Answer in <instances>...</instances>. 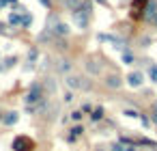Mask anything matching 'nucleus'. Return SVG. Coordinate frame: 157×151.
<instances>
[{
	"label": "nucleus",
	"mask_w": 157,
	"mask_h": 151,
	"mask_svg": "<svg viewBox=\"0 0 157 151\" xmlns=\"http://www.w3.org/2000/svg\"><path fill=\"white\" fill-rule=\"evenodd\" d=\"M45 28H48V30L54 35V37H65V35L69 32V26L62 24V22L58 20V15H54V13L48 17V24H45Z\"/></svg>",
	"instance_id": "1"
},
{
	"label": "nucleus",
	"mask_w": 157,
	"mask_h": 151,
	"mask_svg": "<svg viewBox=\"0 0 157 151\" xmlns=\"http://www.w3.org/2000/svg\"><path fill=\"white\" fill-rule=\"evenodd\" d=\"M41 102H45L43 86H41L39 82H34V84L30 86L28 95H26V106H37V104H41Z\"/></svg>",
	"instance_id": "2"
},
{
	"label": "nucleus",
	"mask_w": 157,
	"mask_h": 151,
	"mask_svg": "<svg viewBox=\"0 0 157 151\" xmlns=\"http://www.w3.org/2000/svg\"><path fill=\"white\" fill-rule=\"evenodd\" d=\"M88 20H90V4L86 2L84 7H80L76 13H73V22H76L80 28H86L88 26Z\"/></svg>",
	"instance_id": "3"
},
{
	"label": "nucleus",
	"mask_w": 157,
	"mask_h": 151,
	"mask_svg": "<svg viewBox=\"0 0 157 151\" xmlns=\"http://www.w3.org/2000/svg\"><path fill=\"white\" fill-rule=\"evenodd\" d=\"M13 149L15 151H32L34 149V140L28 136H17L13 140Z\"/></svg>",
	"instance_id": "4"
},
{
	"label": "nucleus",
	"mask_w": 157,
	"mask_h": 151,
	"mask_svg": "<svg viewBox=\"0 0 157 151\" xmlns=\"http://www.w3.org/2000/svg\"><path fill=\"white\" fill-rule=\"evenodd\" d=\"M67 84H69L71 88H90V82H88V80H82V78L73 76V74L67 76Z\"/></svg>",
	"instance_id": "5"
},
{
	"label": "nucleus",
	"mask_w": 157,
	"mask_h": 151,
	"mask_svg": "<svg viewBox=\"0 0 157 151\" xmlns=\"http://www.w3.org/2000/svg\"><path fill=\"white\" fill-rule=\"evenodd\" d=\"M149 7V0H134L131 2V15L134 17H140V13Z\"/></svg>",
	"instance_id": "6"
},
{
	"label": "nucleus",
	"mask_w": 157,
	"mask_h": 151,
	"mask_svg": "<svg viewBox=\"0 0 157 151\" xmlns=\"http://www.w3.org/2000/svg\"><path fill=\"white\" fill-rule=\"evenodd\" d=\"M127 82H129V86H140V84H142V74H140V71H134V74H129Z\"/></svg>",
	"instance_id": "7"
},
{
	"label": "nucleus",
	"mask_w": 157,
	"mask_h": 151,
	"mask_svg": "<svg viewBox=\"0 0 157 151\" xmlns=\"http://www.w3.org/2000/svg\"><path fill=\"white\" fill-rule=\"evenodd\" d=\"M24 11V9H20V11H17V13H11V15H9V22H11V26H17V24H22V13Z\"/></svg>",
	"instance_id": "8"
},
{
	"label": "nucleus",
	"mask_w": 157,
	"mask_h": 151,
	"mask_svg": "<svg viewBox=\"0 0 157 151\" xmlns=\"http://www.w3.org/2000/svg\"><path fill=\"white\" fill-rule=\"evenodd\" d=\"M108 86L118 88V86H121V78H118V76H110V78H108Z\"/></svg>",
	"instance_id": "9"
},
{
	"label": "nucleus",
	"mask_w": 157,
	"mask_h": 151,
	"mask_svg": "<svg viewBox=\"0 0 157 151\" xmlns=\"http://www.w3.org/2000/svg\"><path fill=\"white\" fill-rule=\"evenodd\" d=\"M4 123L7 125H13V123H17V112H9L4 117Z\"/></svg>",
	"instance_id": "10"
},
{
	"label": "nucleus",
	"mask_w": 157,
	"mask_h": 151,
	"mask_svg": "<svg viewBox=\"0 0 157 151\" xmlns=\"http://www.w3.org/2000/svg\"><path fill=\"white\" fill-rule=\"evenodd\" d=\"M65 4H67L69 9H76L78 11V9L82 7V0H65Z\"/></svg>",
	"instance_id": "11"
},
{
	"label": "nucleus",
	"mask_w": 157,
	"mask_h": 151,
	"mask_svg": "<svg viewBox=\"0 0 157 151\" xmlns=\"http://www.w3.org/2000/svg\"><path fill=\"white\" fill-rule=\"evenodd\" d=\"M82 132H84V130H82L80 125H78V127H73V130H71V136H69V140H76V138L82 134Z\"/></svg>",
	"instance_id": "12"
},
{
	"label": "nucleus",
	"mask_w": 157,
	"mask_h": 151,
	"mask_svg": "<svg viewBox=\"0 0 157 151\" xmlns=\"http://www.w3.org/2000/svg\"><path fill=\"white\" fill-rule=\"evenodd\" d=\"M86 67H88V71H93V74H99V67L95 65V60H90V63H88Z\"/></svg>",
	"instance_id": "13"
},
{
	"label": "nucleus",
	"mask_w": 157,
	"mask_h": 151,
	"mask_svg": "<svg viewBox=\"0 0 157 151\" xmlns=\"http://www.w3.org/2000/svg\"><path fill=\"white\" fill-rule=\"evenodd\" d=\"M58 69H60V71H69V63H67V60H60Z\"/></svg>",
	"instance_id": "14"
},
{
	"label": "nucleus",
	"mask_w": 157,
	"mask_h": 151,
	"mask_svg": "<svg viewBox=\"0 0 157 151\" xmlns=\"http://www.w3.org/2000/svg\"><path fill=\"white\" fill-rule=\"evenodd\" d=\"M30 22H32V17H30V15H26V13H24V15H22V24H24V26H28Z\"/></svg>",
	"instance_id": "15"
},
{
	"label": "nucleus",
	"mask_w": 157,
	"mask_h": 151,
	"mask_svg": "<svg viewBox=\"0 0 157 151\" xmlns=\"http://www.w3.org/2000/svg\"><path fill=\"white\" fill-rule=\"evenodd\" d=\"M101 114H103V110H101V108H97L95 112H93V119L97 121V119H101Z\"/></svg>",
	"instance_id": "16"
},
{
	"label": "nucleus",
	"mask_w": 157,
	"mask_h": 151,
	"mask_svg": "<svg viewBox=\"0 0 157 151\" xmlns=\"http://www.w3.org/2000/svg\"><path fill=\"white\" fill-rule=\"evenodd\" d=\"M123 60H125V63H131V60H134V56L129 54V52H125V54H123Z\"/></svg>",
	"instance_id": "17"
},
{
	"label": "nucleus",
	"mask_w": 157,
	"mask_h": 151,
	"mask_svg": "<svg viewBox=\"0 0 157 151\" xmlns=\"http://www.w3.org/2000/svg\"><path fill=\"white\" fill-rule=\"evenodd\" d=\"M34 58H37V50H30L28 52V60H34Z\"/></svg>",
	"instance_id": "18"
},
{
	"label": "nucleus",
	"mask_w": 157,
	"mask_h": 151,
	"mask_svg": "<svg viewBox=\"0 0 157 151\" xmlns=\"http://www.w3.org/2000/svg\"><path fill=\"white\" fill-rule=\"evenodd\" d=\"M151 78L157 82V67H151Z\"/></svg>",
	"instance_id": "19"
},
{
	"label": "nucleus",
	"mask_w": 157,
	"mask_h": 151,
	"mask_svg": "<svg viewBox=\"0 0 157 151\" xmlns=\"http://www.w3.org/2000/svg\"><path fill=\"white\" fill-rule=\"evenodd\" d=\"M39 2H41L45 9H50V7H52V2H50V0H39Z\"/></svg>",
	"instance_id": "20"
},
{
	"label": "nucleus",
	"mask_w": 157,
	"mask_h": 151,
	"mask_svg": "<svg viewBox=\"0 0 157 151\" xmlns=\"http://www.w3.org/2000/svg\"><path fill=\"white\" fill-rule=\"evenodd\" d=\"M125 114H127V117H138L136 110H125Z\"/></svg>",
	"instance_id": "21"
},
{
	"label": "nucleus",
	"mask_w": 157,
	"mask_h": 151,
	"mask_svg": "<svg viewBox=\"0 0 157 151\" xmlns=\"http://www.w3.org/2000/svg\"><path fill=\"white\" fill-rule=\"evenodd\" d=\"M153 121H155V123H157V110H155V112H153Z\"/></svg>",
	"instance_id": "22"
},
{
	"label": "nucleus",
	"mask_w": 157,
	"mask_h": 151,
	"mask_svg": "<svg viewBox=\"0 0 157 151\" xmlns=\"http://www.w3.org/2000/svg\"><path fill=\"white\" fill-rule=\"evenodd\" d=\"M97 2H101V4H108V0H97Z\"/></svg>",
	"instance_id": "23"
},
{
	"label": "nucleus",
	"mask_w": 157,
	"mask_h": 151,
	"mask_svg": "<svg viewBox=\"0 0 157 151\" xmlns=\"http://www.w3.org/2000/svg\"><path fill=\"white\" fill-rule=\"evenodd\" d=\"M7 2H11V4H15V2H17V0H7Z\"/></svg>",
	"instance_id": "24"
},
{
	"label": "nucleus",
	"mask_w": 157,
	"mask_h": 151,
	"mask_svg": "<svg viewBox=\"0 0 157 151\" xmlns=\"http://www.w3.org/2000/svg\"><path fill=\"white\" fill-rule=\"evenodd\" d=\"M4 2H7V0H0V7H4Z\"/></svg>",
	"instance_id": "25"
}]
</instances>
